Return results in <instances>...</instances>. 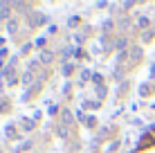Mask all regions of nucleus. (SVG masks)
<instances>
[{
	"label": "nucleus",
	"mask_w": 155,
	"mask_h": 153,
	"mask_svg": "<svg viewBox=\"0 0 155 153\" xmlns=\"http://www.w3.org/2000/svg\"><path fill=\"white\" fill-rule=\"evenodd\" d=\"M151 142H153V138H151V135H144V140L140 142V146H137V149H146V146L151 144Z\"/></svg>",
	"instance_id": "obj_1"
},
{
	"label": "nucleus",
	"mask_w": 155,
	"mask_h": 153,
	"mask_svg": "<svg viewBox=\"0 0 155 153\" xmlns=\"http://www.w3.org/2000/svg\"><path fill=\"white\" fill-rule=\"evenodd\" d=\"M7 27L12 29V32H16V27H18V23H16V20H9V23H7Z\"/></svg>",
	"instance_id": "obj_2"
},
{
	"label": "nucleus",
	"mask_w": 155,
	"mask_h": 153,
	"mask_svg": "<svg viewBox=\"0 0 155 153\" xmlns=\"http://www.w3.org/2000/svg\"><path fill=\"white\" fill-rule=\"evenodd\" d=\"M41 59L47 63V61H52V54H50V52H43V56H41Z\"/></svg>",
	"instance_id": "obj_3"
}]
</instances>
